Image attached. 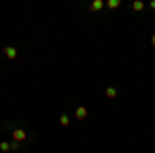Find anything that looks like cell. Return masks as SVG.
Segmentation results:
<instances>
[{"label":"cell","instance_id":"obj_5","mask_svg":"<svg viewBox=\"0 0 155 153\" xmlns=\"http://www.w3.org/2000/svg\"><path fill=\"white\" fill-rule=\"evenodd\" d=\"M106 95H107V97H110V99H114V97L118 95V91H116L114 87H106Z\"/></svg>","mask_w":155,"mask_h":153},{"label":"cell","instance_id":"obj_4","mask_svg":"<svg viewBox=\"0 0 155 153\" xmlns=\"http://www.w3.org/2000/svg\"><path fill=\"white\" fill-rule=\"evenodd\" d=\"M104 6H106V2H104V0H93V2L89 4V8H91V11H101Z\"/></svg>","mask_w":155,"mask_h":153},{"label":"cell","instance_id":"obj_10","mask_svg":"<svg viewBox=\"0 0 155 153\" xmlns=\"http://www.w3.org/2000/svg\"><path fill=\"white\" fill-rule=\"evenodd\" d=\"M19 149H21V143L12 141V143H11V151H19Z\"/></svg>","mask_w":155,"mask_h":153},{"label":"cell","instance_id":"obj_2","mask_svg":"<svg viewBox=\"0 0 155 153\" xmlns=\"http://www.w3.org/2000/svg\"><path fill=\"white\" fill-rule=\"evenodd\" d=\"M87 114H89V110H87L85 106H81V108H77V112H74V118H77V120H85V118H87Z\"/></svg>","mask_w":155,"mask_h":153},{"label":"cell","instance_id":"obj_6","mask_svg":"<svg viewBox=\"0 0 155 153\" xmlns=\"http://www.w3.org/2000/svg\"><path fill=\"white\" fill-rule=\"evenodd\" d=\"M60 124H62V126H68V124H71V116H68V114H62V116H60Z\"/></svg>","mask_w":155,"mask_h":153},{"label":"cell","instance_id":"obj_8","mask_svg":"<svg viewBox=\"0 0 155 153\" xmlns=\"http://www.w3.org/2000/svg\"><path fill=\"white\" fill-rule=\"evenodd\" d=\"M143 2H141V0H134V2H132V11H143Z\"/></svg>","mask_w":155,"mask_h":153},{"label":"cell","instance_id":"obj_7","mask_svg":"<svg viewBox=\"0 0 155 153\" xmlns=\"http://www.w3.org/2000/svg\"><path fill=\"white\" fill-rule=\"evenodd\" d=\"M106 6H107V8H118V6H120V0H107Z\"/></svg>","mask_w":155,"mask_h":153},{"label":"cell","instance_id":"obj_3","mask_svg":"<svg viewBox=\"0 0 155 153\" xmlns=\"http://www.w3.org/2000/svg\"><path fill=\"white\" fill-rule=\"evenodd\" d=\"M4 56H6L8 60H15V58H17V50L11 48V46H6V48H4Z\"/></svg>","mask_w":155,"mask_h":153},{"label":"cell","instance_id":"obj_12","mask_svg":"<svg viewBox=\"0 0 155 153\" xmlns=\"http://www.w3.org/2000/svg\"><path fill=\"white\" fill-rule=\"evenodd\" d=\"M149 6H151V8H155V0H151V2H149Z\"/></svg>","mask_w":155,"mask_h":153},{"label":"cell","instance_id":"obj_1","mask_svg":"<svg viewBox=\"0 0 155 153\" xmlns=\"http://www.w3.org/2000/svg\"><path fill=\"white\" fill-rule=\"evenodd\" d=\"M25 139H27V132H25L23 128H17V130H12V141H17V143H23Z\"/></svg>","mask_w":155,"mask_h":153},{"label":"cell","instance_id":"obj_11","mask_svg":"<svg viewBox=\"0 0 155 153\" xmlns=\"http://www.w3.org/2000/svg\"><path fill=\"white\" fill-rule=\"evenodd\" d=\"M151 46H155V33L151 35Z\"/></svg>","mask_w":155,"mask_h":153},{"label":"cell","instance_id":"obj_9","mask_svg":"<svg viewBox=\"0 0 155 153\" xmlns=\"http://www.w3.org/2000/svg\"><path fill=\"white\" fill-rule=\"evenodd\" d=\"M0 151H4V153H6V151H11V143L2 141V143H0Z\"/></svg>","mask_w":155,"mask_h":153}]
</instances>
